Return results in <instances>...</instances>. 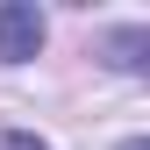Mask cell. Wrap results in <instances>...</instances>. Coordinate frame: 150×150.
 Wrapping results in <instances>:
<instances>
[{"label":"cell","instance_id":"1","mask_svg":"<svg viewBox=\"0 0 150 150\" xmlns=\"http://www.w3.org/2000/svg\"><path fill=\"white\" fill-rule=\"evenodd\" d=\"M36 50H43V14L29 0H7L0 7V64H29Z\"/></svg>","mask_w":150,"mask_h":150},{"label":"cell","instance_id":"2","mask_svg":"<svg viewBox=\"0 0 150 150\" xmlns=\"http://www.w3.org/2000/svg\"><path fill=\"white\" fill-rule=\"evenodd\" d=\"M107 50H115L107 64H122V71H143V50H150V36H143V29H122V36H115Z\"/></svg>","mask_w":150,"mask_h":150},{"label":"cell","instance_id":"3","mask_svg":"<svg viewBox=\"0 0 150 150\" xmlns=\"http://www.w3.org/2000/svg\"><path fill=\"white\" fill-rule=\"evenodd\" d=\"M0 150H50V143H36V136H22V129H0Z\"/></svg>","mask_w":150,"mask_h":150}]
</instances>
